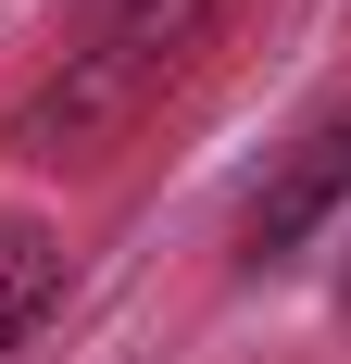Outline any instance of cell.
Here are the masks:
<instances>
[{"mask_svg":"<svg viewBox=\"0 0 351 364\" xmlns=\"http://www.w3.org/2000/svg\"><path fill=\"white\" fill-rule=\"evenodd\" d=\"M50 301H63V226L0 214V364H13V339H26Z\"/></svg>","mask_w":351,"mask_h":364,"instance_id":"cell-3","label":"cell"},{"mask_svg":"<svg viewBox=\"0 0 351 364\" xmlns=\"http://www.w3.org/2000/svg\"><path fill=\"white\" fill-rule=\"evenodd\" d=\"M201 13H213V0H101V26H88L63 63L13 101L0 151H13V164H38V176H75V164H101L113 139H139V113L176 88V63H188Z\"/></svg>","mask_w":351,"mask_h":364,"instance_id":"cell-1","label":"cell"},{"mask_svg":"<svg viewBox=\"0 0 351 364\" xmlns=\"http://www.w3.org/2000/svg\"><path fill=\"white\" fill-rule=\"evenodd\" d=\"M351 201V101L339 113H314L301 139L276 151V176L251 188V214H239V239H251V264H276V252H301L326 214Z\"/></svg>","mask_w":351,"mask_h":364,"instance_id":"cell-2","label":"cell"},{"mask_svg":"<svg viewBox=\"0 0 351 364\" xmlns=\"http://www.w3.org/2000/svg\"><path fill=\"white\" fill-rule=\"evenodd\" d=\"M339 314H351V277H339Z\"/></svg>","mask_w":351,"mask_h":364,"instance_id":"cell-4","label":"cell"}]
</instances>
